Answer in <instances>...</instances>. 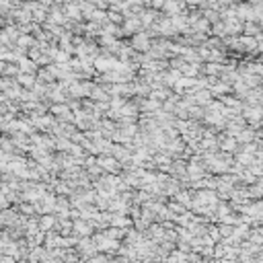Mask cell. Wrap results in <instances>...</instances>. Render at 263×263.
I'll return each instance as SVG.
<instances>
[{
  "label": "cell",
  "instance_id": "2",
  "mask_svg": "<svg viewBox=\"0 0 263 263\" xmlns=\"http://www.w3.org/2000/svg\"><path fill=\"white\" fill-rule=\"evenodd\" d=\"M74 230L80 232V234H89V232H91V226L84 224V222H76V224H74Z\"/></svg>",
  "mask_w": 263,
  "mask_h": 263
},
{
  "label": "cell",
  "instance_id": "4",
  "mask_svg": "<svg viewBox=\"0 0 263 263\" xmlns=\"http://www.w3.org/2000/svg\"><path fill=\"white\" fill-rule=\"evenodd\" d=\"M251 138H253V132H251V130H247L245 134H239V140H240V142H245V140H251Z\"/></svg>",
  "mask_w": 263,
  "mask_h": 263
},
{
  "label": "cell",
  "instance_id": "1",
  "mask_svg": "<svg viewBox=\"0 0 263 263\" xmlns=\"http://www.w3.org/2000/svg\"><path fill=\"white\" fill-rule=\"evenodd\" d=\"M101 164H103L107 171H117V158H105V160H101Z\"/></svg>",
  "mask_w": 263,
  "mask_h": 263
},
{
  "label": "cell",
  "instance_id": "6",
  "mask_svg": "<svg viewBox=\"0 0 263 263\" xmlns=\"http://www.w3.org/2000/svg\"><path fill=\"white\" fill-rule=\"evenodd\" d=\"M52 224H54V220H52V218H43V222H41V226H43V228L52 226Z\"/></svg>",
  "mask_w": 263,
  "mask_h": 263
},
{
  "label": "cell",
  "instance_id": "7",
  "mask_svg": "<svg viewBox=\"0 0 263 263\" xmlns=\"http://www.w3.org/2000/svg\"><path fill=\"white\" fill-rule=\"evenodd\" d=\"M187 2H189V4H197L199 0H187Z\"/></svg>",
  "mask_w": 263,
  "mask_h": 263
},
{
  "label": "cell",
  "instance_id": "5",
  "mask_svg": "<svg viewBox=\"0 0 263 263\" xmlns=\"http://www.w3.org/2000/svg\"><path fill=\"white\" fill-rule=\"evenodd\" d=\"M222 148L224 150H234V142H232V140H226V142L222 144Z\"/></svg>",
  "mask_w": 263,
  "mask_h": 263
},
{
  "label": "cell",
  "instance_id": "3",
  "mask_svg": "<svg viewBox=\"0 0 263 263\" xmlns=\"http://www.w3.org/2000/svg\"><path fill=\"white\" fill-rule=\"evenodd\" d=\"M19 80L23 82L25 86H33V84H35V78H33V76H21Z\"/></svg>",
  "mask_w": 263,
  "mask_h": 263
}]
</instances>
